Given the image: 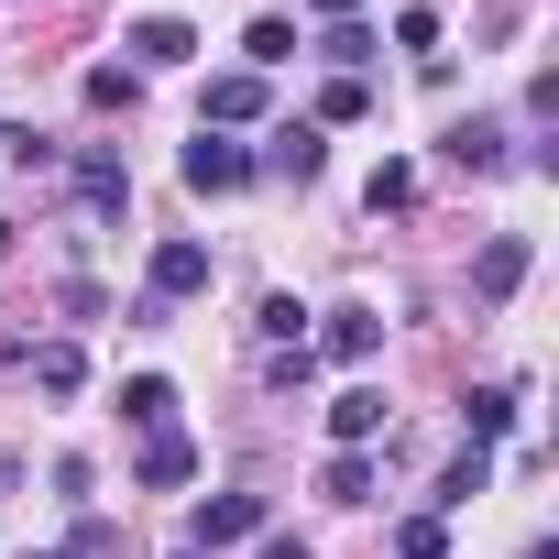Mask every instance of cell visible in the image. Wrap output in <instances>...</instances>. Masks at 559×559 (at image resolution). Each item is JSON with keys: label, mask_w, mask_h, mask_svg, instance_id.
I'll return each mask as SVG.
<instances>
[{"label": "cell", "mask_w": 559, "mask_h": 559, "mask_svg": "<svg viewBox=\"0 0 559 559\" xmlns=\"http://www.w3.org/2000/svg\"><path fill=\"white\" fill-rule=\"evenodd\" d=\"M176 176H187L198 198H230V187H252V154H241L230 132H198V143L176 154Z\"/></svg>", "instance_id": "6da1fadb"}, {"label": "cell", "mask_w": 559, "mask_h": 559, "mask_svg": "<svg viewBox=\"0 0 559 559\" xmlns=\"http://www.w3.org/2000/svg\"><path fill=\"white\" fill-rule=\"evenodd\" d=\"M241 537H263V493H209V504H198V526H187V548H198V559H219V548H241Z\"/></svg>", "instance_id": "7a4b0ae2"}, {"label": "cell", "mask_w": 559, "mask_h": 559, "mask_svg": "<svg viewBox=\"0 0 559 559\" xmlns=\"http://www.w3.org/2000/svg\"><path fill=\"white\" fill-rule=\"evenodd\" d=\"M319 165H330L319 121H274V132H263V154H252V176H286V187H308Z\"/></svg>", "instance_id": "3957f363"}, {"label": "cell", "mask_w": 559, "mask_h": 559, "mask_svg": "<svg viewBox=\"0 0 559 559\" xmlns=\"http://www.w3.org/2000/svg\"><path fill=\"white\" fill-rule=\"evenodd\" d=\"M198 286H209V241H154V286H143V297L176 308V297H198Z\"/></svg>", "instance_id": "277c9868"}, {"label": "cell", "mask_w": 559, "mask_h": 559, "mask_svg": "<svg viewBox=\"0 0 559 559\" xmlns=\"http://www.w3.org/2000/svg\"><path fill=\"white\" fill-rule=\"evenodd\" d=\"M241 121H263V78H252V67L209 78V110H198V132H241Z\"/></svg>", "instance_id": "5b68a950"}, {"label": "cell", "mask_w": 559, "mask_h": 559, "mask_svg": "<svg viewBox=\"0 0 559 559\" xmlns=\"http://www.w3.org/2000/svg\"><path fill=\"white\" fill-rule=\"evenodd\" d=\"M373 352H384V319L373 308H330V330H319L308 362H373Z\"/></svg>", "instance_id": "8992f818"}, {"label": "cell", "mask_w": 559, "mask_h": 559, "mask_svg": "<svg viewBox=\"0 0 559 559\" xmlns=\"http://www.w3.org/2000/svg\"><path fill=\"white\" fill-rule=\"evenodd\" d=\"M472 286H483V308H504V297L526 286V230H493V241H483V263H472Z\"/></svg>", "instance_id": "52a82bcc"}, {"label": "cell", "mask_w": 559, "mask_h": 559, "mask_svg": "<svg viewBox=\"0 0 559 559\" xmlns=\"http://www.w3.org/2000/svg\"><path fill=\"white\" fill-rule=\"evenodd\" d=\"M187 56H198V34H187L176 12H154V23H132V78H143V67H187Z\"/></svg>", "instance_id": "ba28073f"}, {"label": "cell", "mask_w": 559, "mask_h": 559, "mask_svg": "<svg viewBox=\"0 0 559 559\" xmlns=\"http://www.w3.org/2000/svg\"><path fill=\"white\" fill-rule=\"evenodd\" d=\"M78 198H88L99 219H121V209H132V176H121V154H78Z\"/></svg>", "instance_id": "9c48e42d"}, {"label": "cell", "mask_w": 559, "mask_h": 559, "mask_svg": "<svg viewBox=\"0 0 559 559\" xmlns=\"http://www.w3.org/2000/svg\"><path fill=\"white\" fill-rule=\"evenodd\" d=\"M23 362H34L45 395H78V384H88V352H78V341H23Z\"/></svg>", "instance_id": "30bf717a"}, {"label": "cell", "mask_w": 559, "mask_h": 559, "mask_svg": "<svg viewBox=\"0 0 559 559\" xmlns=\"http://www.w3.org/2000/svg\"><path fill=\"white\" fill-rule=\"evenodd\" d=\"M121 417H132L143 439H165V428H176V384H165V373H132V384H121Z\"/></svg>", "instance_id": "8fae6325"}, {"label": "cell", "mask_w": 559, "mask_h": 559, "mask_svg": "<svg viewBox=\"0 0 559 559\" xmlns=\"http://www.w3.org/2000/svg\"><path fill=\"white\" fill-rule=\"evenodd\" d=\"M373 428H384V395H373V384L330 395V439H341V450H373Z\"/></svg>", "instance_id": "7c38bea8"}, {"label": "cell", "mask_w": 559, "mask_h": 559, "mask_svg": "<svg viewBox=\"0 0 559 559\" xmlns=\"http://www.w3.org/2000/svg\"><path fill=\"white\" fill-rule=\"evenodd\" d=\"M450 165L493 176V165H504V121H450Z\"/></svg>", "instance_id": "4fadbf2b"}, {"label": "cell", "mask_w": 559, "mask_h": 559, "mask_svg": "<svg viewBox=\"0 0 559 559\" xmlns=\"http://www.w3.org/2000/svg\"><path fill=\"white\" fill-rule=\"evenodd\" d=\"M187 472H198V450H187L176 428H165V439H143V493H176Z\"/></svg>", "instance_id": "5bb4252c"}, {"label": "cell", "mask_w": 559, "mask_h": 559, "mask_svg": "<svg viewBox=\"0 0 559 559\" xmlns=\"http://www.w3.org/2000/svg\"><path fill=\"white\" fill-rule=\"evenodd\" d=\"M483 483H493V450H483V439H472V450H461V461H450V472H439V515H450V504H472V493H483Z\"/></svg>", "instance_id": "9a60e30c"}, {"label": "cell", "mask_w": 559, "mask_h": 559, "mask_svg": "<svg viewBox=\"0 0 559 559\" xmlns=\"http://www.w3.org/2000/svg\"><path fill=\"white\" fill-rule=\"evenodd\" d=\"M252 330H263L274 352H308V308H297V297H263V308H252Z\"/></svg>", "instance_id": "2e32d148"}, {"label": "cell", "mask_w": 559, "mask_h": 559, "mask_svg": "<svg viewBox=\"0 0 559 559\" xmlns=\"http://www.w3.org/2000/svg\"><path fill=\"white\" fill-rule=\"evenodd\" d=\"M319 493H330V504H362V493H373V461H362V450H330Z\"/></svg>", "instance_id": "e0dca14e"}, {"label": "cell", "mask_w": 559, "mask_h": 559, "mask_svg": "<svg viewBox=\"0 0 559 559\" xmlns=\"http://www.w3.org/2000/svg\"><path fill=\"white\" fill-rule=\"evenodd\" d=\"M241 56H252V78H263V67H286V56H297V23H274V12H263V23L241 34Z\"/></svg>", "instance_id": "ac0fdd59"}, {"label": "cell", "mask_w": 559, "mask_h": 559, "mask_svg": "<svg viewBox=\"0 0 559 559\" xmlns=\"http://www.w3.org/2000/svg\"><path fill=\"white\" fill-rule=\"evenodd\" d=\"M319 56H330L341 78H362V56H373V34H362V23H330V34H319Z\"/></svg>", "instance_id": "d6986e66"}, {"label": "cell", "mask_w": 559, "mask_h": 559, "mask_svg": "<svg viewBox=\"0 0 559 559\" xmlns=\"http://www.w3.org/2000/svg\"><path fill=\"white\" fill-rule=\"evenodd\" d=\"M132 99H143L132 67H88V110H132Z\"/></svg>", "instance_id": "ffe728a7"}, {"label": "cell", "mask_w": 559, "mask_h": 559, "mask_svg": "<svg viewBox=\"0 0 559 559\" xmlns=\"http://www.w3.org/2000/svg\"><path fill=\"white\" fill-rule=\"evenodd\" d=\"M362 110H373L362 78H330V88H319V121H362Z\"/></svg>", "instance_id": "44dd1931"}, {"label": "cell", "mask_w": 559, "mask_h": 559, "mask_svg": "<svg viewBox=\"0 0 559 559\" xmlns=\"http://www.w3.org/2000/svg\"><path fill=\"white\" fill-rule=\"evenodd\" d=\"M504 428H515V395L483 384V395H472V439H504Z\"/></svg>", "instance_id": "7402d4cb"}, {"label": "cell", "mask_w": 559, "mask_h": 559, "mask_svg": "<svg viewBox=\"0 0 559 559\" xmlns=\"http://www.w3.org/2000/svg\"><path fill=\"white\" fill-rule=\"evenodd\" d=\"M417 198V165H373V209H406Z\"/></svg>", "instance_id": "603a6c76"}, {"label": "cell", "mask_w": 559, "mask_h": 559, "mask_svg": "<svg viewBox=\"0 0 559 559\" xmlns=\"http://www.w3.org/2000/svg\"><path fill=\"white\" fill-rule=\"evenodd\" d=\"M395 548H406V559H439L450 537H439V515H406V526H395Z\"/></svg>", "instance_id": "cb8c5ba5"}, {"label": "cell", "mask_w": 559, "mask_h": 559, "mask_svg": "<svg viewBox=\"0 0 559 559\" xmlns=\"http://www.w3.org/2000/svg\"><path fill=\"white\" fill-rule=\"evenodd\" d=\"M263 559H319V548H308V537H274V526H263Z\"/></svg>", "instance_id": "d4e9b609"}, {"label": "cell", "mask_w": 559, "mask_h": 559, "mask_svg": "<svg viewBox=\"0 0 559 559\" xmlns=\"http://www.w3.org/2000/svg\"><path fill=\"white\" fill-rule=\"evenodd\" d=\"M319 12H330V23H362V0H319Z\"/></svg>", "instance_id": "484cf974"}, {"label": "cell", "mask_w": 559, "mask_h": 559, "mask_svg": "<svg viewBox=\"0 0 559 559\" xmlns=\"http://www.w3.org/2000/svg\"><path fill=\"white\" fill-rule=\"evenodd\" d=\"M23 559H56V548H23Z\"/></svg>", "instance_id": "4316f807"}, {"label": "cell", "mask_w": 559, "mask_h": 559, "mask_svg": "<svg viewBox=\"0 0 559 559\" xmlns=\"http://www.w3.org/2000/svg\"><path fill=\"white\" fill-rule=\"evenodd\" d=\"M99 559H121V548H99Z\"/></svg>", "instance_id": "83f0119b"}, {"label": "cell", "mask_w": 559, "mask_h": 559, "mask_svg": "<svg viewBox=\"0 0 559 559\" xmlns=\"http://www.w3.org/2000/svg\"><path fill=\"white\" fill-rule=\"evenodd\" d=\"M176 559H198V548H176Z\"/></svg>", "instance_id": "f1b7e54d"}]
</instances>
